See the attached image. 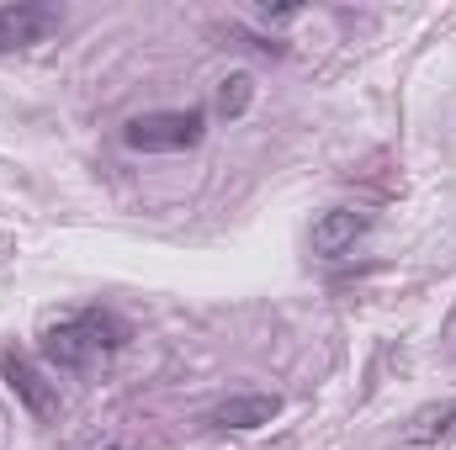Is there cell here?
<instances>
[{"mask_svg":"<svg viewBox=\"0 0 456 450\" xmlns=\"http://www.w3.org/2000/svg\"><path fill=\"white\" fill-rule=\"evenodd\" d=\"M122 339H127V324L117 313H107V308H80V313L48 324L37 350H43V360L53 371H91V366H102L107 355L122 350Z\"/></svg>","mask_w":456,"mask_h":450,"instance_id":"1","label":"cell"},{"mask_svg":"<svg viewBox=\"0 0 456 450\" xmlns=\"http://www.w3.org/2000/svg\"><path fill=\"white\" fill-rule=\"evenodd\" d=\"M202 133H208L202 112H143L122 127V143L138 154H181V149H197Z\"/></svg>","mask_w":456,"mask_h":450,"instance_id":"2","label":"cell"},{"mask_svg":"<svg viewBox=\"0 0 456 450\" xmlns=\"http://www.w3.org/2000/svg\"><path fill=\"white\" fill-rule=\"evenodd\" d=\"M64 27V11L48 0H21V5H0V53H21L48 43Z\"/></svg>","mask_w":456,"mask_h":450,"instance_id":"3","label":"cell"},{"mask_svg":"<svg viewBox=\"0 0 456 450\" xmlns=\"http://www.w3.org/2000/svg\"><path fill=\"white\" fill-rule=\"evenodd\" d=\"M0 371H5V382H11V392L37 414V419H53V408H59V398H53V387L37 376V366L21 355V350H0Z\"/></svg>","mask_w":456,"mask_h":450,"instance_id":"4","label":"cell"},{"mask_svg":"<svg viewBox=\"0 0 456 450\" xmlns=\"http://www.w3.org/2000/svg\"><path fill=\"white\" fill-rule=\"evenodd\" d=\"M361 238H366V218H361V213H350V207H330V213L314 223V254L340 260V254H350Z\"/></svg>","mask_w":456,"mask_h":450,"instance_id":"5","label":"cell"},{"mask_svg":"<svg viewBox=\"0 0 456 450\" xmlns=\"http://www.w3.org/2000/svg\"><path fill=\"white\" fill-rule=\"evenodd\" d=\"M281 414V403L271 398V392H244V398H228L213 408V424L218 430H260V424H271Z\"/></svg>","mask_w":456,"mask_h":450,"instance_id":"6","label":"cell"},{"mask_svg":"<svg viewBox=\"0 0 456 450\" xmlns=\"http://www.w3.org/2000/svg\"><path fill=\"white\" fill-rule=\"evenodd\" d=\"M249 96H255V80H249V75H228L224 91H218V112L239 117L244 107H249Z\"/></svg>","mask_w":456,"mask_h":450,"instance_id":"7","label":"cell"},{"mask_svg":"<svg viewBox=\"0 0 456 450\" xmlns=\"http://www.w3.org/2000/svg\"><path fill=\"white\" fill-rule=\"evenodd\" d=\"M452 419H456V403H452V408H441V414L430 408V414H419V419H414V430H409V440H414V446H425V440H436L441 430H452Z\"/></svg>","mask_w":456,"mask_h":450,"instance_id":"8","label":"cell"}]
</instances>
